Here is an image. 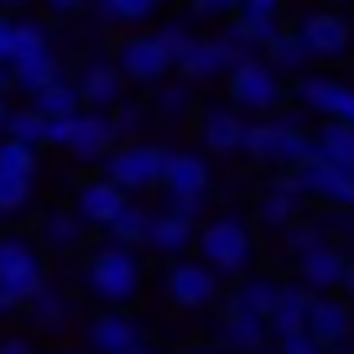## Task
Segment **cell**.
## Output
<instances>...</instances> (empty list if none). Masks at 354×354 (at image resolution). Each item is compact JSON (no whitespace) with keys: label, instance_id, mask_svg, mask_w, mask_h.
Instances as JSON below:
<instances>
[{"label":"cell","instance_id":"1","mask_svg":"<svg viewBox=\"0 0 354 354\" xmlns=\"http://www.w3.org/2000/svg\"><path fill=\"white\" fill-rule=\"evenodd\" d=\"M198 261L209 266V271H219L224 281H245L250 271H261V230H255V219L250 214H240V209H219V214H209L203 219V230H198Z\"/></svg>","mask_w":354,"mask_h":354},{"label":"cell","instance_id":"2","mask_svg":"<svg viewBox=\"0 0 354 354\" xmlns=\"http://www.w3.org/2000/svg\"><path fill=\"white\" fill-rule=\"evenodd\" d=\"M84 287L104 302V308H131L146 287V261L141 250H125V245H94L84 255Z\"/></svg>","mask_w":354,"mask_h":354},{"label":"cell","instance_id":"3","mask_svg":"<svg viewBox=\"0 0 354 354\" xmlns=\"http://www.w3.org/2000/svg\"><path fill=\"white\" fill-rule=\"evenodd\" d=\"M245 156L261 167H271V172H297V167H308L313 156V131L297 120V115H266V120H250V141H245Z\"/></svg>","mask_w":354,"mask_h":354},{"label":"cell","instance_id":"4","mask_svg":"<svg viewBox=\"0 0 354 354\" xmlns=\"http://www.w3.org/2000/svg\"><path fill=\"white\" fill-rule=\"evenodd\" d=\"M287 100H292V94H287V78L266 63V57H245V63L224 78V104H234L245 120L281 115V104H287Z\"/></svg>","mask_w":354,"mask_h":354},{"label":"cell","instance_id":"5","mask_svg":"<svg viewBox=\"0 0 354 354\" xmlns=\"http://www.w3.org/2000/svg\"><path fill=\"white\" fill-rule=\"evenodd\" d=\"M162 297L172 313H219L224 308V277L209 271L198 255H183V261H167L162 271Z\"/></svg>","mask_w":354,"mask_h":354},{"label":"cell","instance_id":"6","mask_svg":"<svg viewBox=\"0 0 354 354\" xmlns=\"http://www.w3.org/2000/svg\"><path fill=\"white\" fill-rule=\"evenodd\" d=\"M47 250L37 245V234H21V230H0V292L26 302L47 287Z\"/></svg>","mask_w":354,"mask_h":354},{"label":"cell","instance_id":"7","mask_svg":"<svg viewBox=\"0 0 354 354\" xmlns=\"http://www.w3.org/2000/svg\"><path fill=\"white\" fill-rule=\"evenodd\" d=\"M167 156H172V146L162 141H120L110 156L100 162V172L110 177V183H120L131 198H141V193H156L162 188V172H167Z\"/></svg>","mask_w":354,"mask_h":354},{"label":"cell","instance_id":"8","mask_svg":"<svg viewBox=\"0 0 354 354\" xmlns=\"http://www.w3.org/2000/svg\"><path fill=\"white\" fill-rule=\"evenodd\" d=\"M115 63H120L125 84H141V88H162L167 78H177V57L172 47L162 42V32H125L120 42H115Z\"/></svg>","mask_w":354,"mask_h":354},{"label":"cell","instance_id":"9","mask_svg":"<svg viewBox=\"0 0 354 354\" xmlns=\"http://www.w3.org/2000/svg\"><path fill=\"white\" fill-rule=\"evenodd\" d=\"M245 57H250V47H245L240 37H230V26H219V32H198V37H193V47L177 57V78H188V84L230 78Z\"/></svg>","mask_w":354,"mask_h":354},{"label":"cell","instance_id":"10","mask_svg":"<svg viewBox=\"0 0 354 354\" xmlns=\"http://www.w3.org/2000/svg\"><path fill=\"white\" fill-rule=\"evenodd\" d=\"M302 209H308V193H302L297 172H277V177H266L261 188H255V198H250V219H255V230H271V234H281L287 224L308 219Z\"/></svg>","mask_w":354,"mask_h":354},{"label":"cell","instance_id":"11","mask_svg":"<svg viewBox=\"0 0 354 354\" xmlns=\"http://www.w3.org/2000/svg\"><path fill=\"white\" fill-rule=\"evenodd\" d=\"M297 32H302V42H308L313 63H339V57L354 47V21L344 11H333V6H313V11H302Z\"/></svg>","mask_w":354,"mask_h":354},{"label":"cell","instance_id":"12","mask_svg":"<svg viewBox=\"0 0 354 354\" xmlns=\"http://www.w3.org/2000/svg\"><path fill=\"white\" fill-rule=\"evenodd\" d=\"M84 349L88 354H136V349H146V328L136 323L131 308H100L84 323Z\"/></svg>","mask_w":354,"mask_h":354},{"label":"cell","instance_id":"13","mask_svg":"<svg viewBox=\"0 0 354 354\" xmlns=\"http://www.w3.org/2000/svg\"><path fill=\"white\" fill-rule=\"evenodd\" d=\"M349 261H354V255L344 250L339 240H328V245H318L313 255L292 261V281H297V287H308L313 297H344V277H349Z\"/></svg>","mask_w":354,"mask_h":354},{"label":"cell","instance_id":"14","mask_svg":"<svg viewBox=\"0 0 354 354\" xmlns=\"http://www.w3.org/2000/svg\"><path fill=\"white\" fill-rule=\"evenodd\" d=\"M193 136L203 141V156H240L250 141V120L234 104H203L193 120Z\"/></svg>","mask_w":354,"mask_h":354},{"label":"cell","instance_id":"15","mask_svg":"<svg viewBox=\"0 0 354 354\" xmlns=\"http://www.w3.org/2000/svg\"><path fill=\"white\" fill-rule=\"evenodd\" d=\"M115 146H120V131H115L110 110H78L73 115V136H68L63 151L73 156V162H84V167H100Z\"/></svg>","mask_w":354,"mask_h":354},{"label":"cell","instance_id":"16","mask_svg":"<svg viewBox=\"0 0 354 354\" xmlns=\"http://www.w3.org/2000/svg\"><path fill=\"white\" fill-rule=\"evenodd\" d=\"M292 100H297L308 115H318V125L323 120H344L349 104H354V84H344V78H333V73H302L297 84H292Z\"/></svg>","mask_w":354,"mask_h":354},{"label":"cell","instance_id":"17","mask_svg":"<svg viewBox=\"0 0 354 354\" xmlns=\"http://www.w3.org/2000/svg\"><path fill=\"white\" fill-rule=\"evenodd\" d=\"M297 183L308 193V203H323L333 214H354V172L349 167H328L313 156L308 167H297Z\"/></svg>","mask_w":354,"mask_h":354},{"label":"cell","instance_id":"18","mask_svg":"<svg viewBox=\"0 0 354 354\" xmlns=\"http://www.w3.org/2000/svg\"><path fill=\"white\" fill-rule=\"evenodd\" d=\"M131 203V193L120 188V183H110L104 172H94V177H84V183H73V209H78V219L88 224V230H110V219Z\"/></svg>","mask_w":354,"mask_h":354},{"label":"cell","instance_id":"19","mask_svg":"<svg viewBox=\"0 0 354 354\" xmlns=\"http://www.w3.org/2000/svg\"><path fill=\"white\" fill-rule=\"evenodd\" d=\"M37 245L47 255H88V224L78 219L73 203H53V209L37 214Z\"/></svg>","mask_w":354,"mask_h":354},{"label":"cell","instance_id":"20","mask_svg":"<svg viewBox=\"0 0 354 354\" xmlns=\"http://www.w3.org/2000/svg\"><path fill=\"white\" fill-rule=\"evenodd\" d=\"M73 84H78V94H84V110H115V104L125 100V73H120V63H115V57H100V53L78 63Z\"/></svg>","mask_w":354,"mask_h":354},{"label":"cell","instance_id":"21","mask_svg":"<svg viewBox=\"0 0 354 354\" xmlns=\"http://www.w3.org/2000/svg\"><path fill=\"white\" fill-rule=\"evenodd\" d=\"M281 6H287V0H240V11L224 26H230V37H240L250 53H266V47L277 42V32L287 26L281 21Z\"/></svg>","mask_w":354,"mask_h":354},{"label":"cell","instance_id":"22","mask_svg":"<svg viewBox=\"0 0 354 354\" xmlns=\"http://www.w3.org/2000/svg\"><path fill=\"white\" fill-rule=\"evenodd\" d=\"M214 193V162L203 151H177L167 156L162 172V198H209Z\"/></svg>","mask_w":354,"mask_h":354},{"label":"cell","instance_id":"23","mask_svg":"<svg viewBox=\"0 0 354 354\" xmlns=\"http://www.w3.org/2000/svg\"><path fill=\"white\" fill-rule=\"evenodd\" d=\"M308 339L318 344L323 354H328V349H349V344H354V302L349 297H313Z\"/></svg>","mask_w":354,"mask_h":354},{"label":"cell","instance_id":"24","mask_svg":"<svg viewBox=\"0 0 354 354\" xmlns=\"http://www.w3.org/2000/svg\"><path fill=\"white\" fill-rule=\"evenodd\" d=\"M214 318H219V344L224 349H234V354L271 349V323L255 318V313H245V308H234L230 297H224V308L214 313Z\"/></svg>","mask_w":354,"mask_h":354},{"label":"cell","instance_id":"25","mask_svg":"<svg viewBox=\"0 0 354 354\" xmlns=\"http://www.w3.org/2000/svg\"><path fill=\"white\" fill-rule=\"evenodd\" d=\"M198 230H203V224L183 219V214H172V209L162 203V209H156V224H151V245H146V250L167 255V261H183V255H198Z\"/></svg>","mask_w":354,"mask_h":354},{"label":"cell","instance_id":"26","mask_svg":"<svg viewBox=\"0 0 354 354\" xmlns=\"http://www.w3.org/2000/svg\"><path fill=\"white\" fill-rule=\"evenodd\" d=\"M26 318H32L42 333H57V328H68V323L78 318V297L63 287V281H47V287L26 302Z\"/></svg>","mask_w":354,"mask_h":354},{"label":"cell","instance_id":"27","mask_svg":"<svg viewBox=\"0 0 354 354\" xmlns=\"http://www.w3.org/2000/svg\"><path fill=\"white\" fill-rule=\"evenodd\" d=\"M281 292H287V281H281V277H271V271H250L245 281H234V287H230V302L271 323V313H277Z\"/></svg>","mask_w":354,"mask_h":354},{"label":"cell","instance_id":"28","mask_svg":"<svg viewBox=\"0 0 354 354\" xmlns=\"http://www.w3.org/2000/svg\"><path fill=\"white\" fill-rule=\"evenodd\" d=\"M198 84H188V78H167L162 88L151 94V115L156 120H167V125H183V120H198Z\"/></svg>","mask_w":354,"mask_h":354},{"label":"cell","instance_id":"29","mask_svg":"<svg viewBox=\"0 0 354 354\" xmlns=\"http://www.w3.org/2000/svg\"><path fill=\"white\" fill-rule=\"evenodd\" d=\"M151 224H156V209H151V203H141V198H131V203L110 219L104 240H110V245H125V250H146V245H151Z\"/></svg>","mask_w":354,"mask_h":354},{"label":"cell","instance_id":"30","mask_svg":"<svg viewBox=\"0 0 354 354\" xmlns=\"http://www.w3.org/2000/svg\"><path fill=\"white\" fill-rule=\"evenodd\" d=\"M261 57H266L271 68H277L281 78H292V84H297V78L313 68V53H308V42H302V32H297V26H281V32H277V42L266 47Z\"/></svg>","mask_w":354,"mask_h":354},{"label":"cell","instance_id":"31","mask_svg":"<svg viewBox=\"0 0 354 354\" xmlns=\"http://www.w3.org/2000/svg\"><path fill=\"white\" fill-rule=\"evenodd\" d=\"M308 313H313V292L297 287V281H287L277 313H271V344L292 339V333H308Z\"/></svg>","mask_w":354,"mask_h":354},{"label":"cell","instance_id":"32","mask_svg":"<svg viewBox=\"0 0 354 354\" xmlns=\"http://www.w3.org/2000/svg\"><path fill=\"white\" fill-rule=\"evenodd\" d=\"M94 11L120 32H151V21L162 16V0H94Z\"/></svg>","mask_w":354,"mask_h":354},{"label":"cell","instance_id":"33","mask_svg":"<svg viewBox=\"0 0 354 354\" xmlns=\"http://www.w3.org/2000/svg\"><path fill=\"white\" fill-rule=\"evenodd\" d=\"M313 151H318V162H328V167H349V172H354V125H344V120H323L318 131H313Z\"/></svg>","mask_w":354,"mask_h":354},{"label":"cell","instance_id":"34","mask_svg":"<svg viewBox=\"0 0 354 354\" xmlns=\"http://www.w3.org/2000/svg\"><path fill=\"white\" fill-rule=\"evenodd\" d=\"M26 104H32V110L42 115V120H68V115H78V110H84V94H78L73 73H68V78H57V84H47L42 94H32Z\"/></svg>","mask_w":354,"mask_h":354},{"label":"cell","instance_id":"35","mask_svg":"<svg viewBox=\"0 0 354 354\" xmlns=\"http://www.w3.org/2000/svg\"><path fill=\"white\" fill-rule=\"evenodd\" d=\"M333 234H328V219H297V224H287V230L277 234V250L287 255V261H302V255H313L318 245H328Z\"/></svg>","mask_w":354,"mask_h":354},{"label":"cell","instance_id":"36","mask_svg":"<svg viewBox=\"0 0 354 354\" xmlns=\"http://www.w3.org/2000/svg\"><path fill=\"white\" fill-rule=\"evenodd\" d=\"M53 53V32H47L42 21H32V16H16V47H11V68H26L37 63V57Z\"/></svg>","mask_w":354,"mask_h":354},{"label":"cell","instance_id":"37","mask_svg":"<svg viewBox=\"0 0 354 354\" xmlns=\"http://www.w3.org/2000/svg\"><path fill=\"white\" fill-rule=\"evenodd\" d=\"M11 78H16V94H42L47 84H57V78H68V68H63V57L57 53H47V57H37V63H26V68H11Z\"/></svg>","mask_w":354,"mask_h":354},{"label":"cell","instance_id":"38","mask_svg":"<svg viewBox=\"0 0 354 354\" xmlns=\"http://www.w3.org/2000/svg\"><path fill=\"white\" fill-rule=\"evenodd\" d=\"M0 172H11V177H32L37 183V172H42V151L37 146H26V141H0Z\"/></svg>","mask_w":354,"mask_h":354},{"label":"cell","instance_id":"39","mask_svg":"<svg viewBox=\"0 0 354 354\" xmlns=\"http://www.w3.org/2000/svg\"><path fill=\"white\" fill-rule=\"evenodd\" d=\"M37 198V183L32 177H11L0 172V219H16V214H26Z\"/></svg>","mask_w":354,"mask_h":354},{"label":"cell","instance_id":"40","mask_svg":"<svg viewBox=\"0 0 354 354\" xmlns=\"http://www.w3.org/2000/svg\"><path fill=\"white\" fill-rule=\"evenodd\" d=\"M6 136H11V141H26V146H37V151H42L47 120L32 110V104H16V110H11V125H6Z\"/></svg>","mask_w":354,"mask_h":354},{"label":"cell","instance_id":"41","mask_svg":"<svg viewBox=\"0 0 354 354\" xmlns=\"http://www.w3.org/2000/svg\"><path fill=\"white\" fill-rule=\"evenodd\" d=\"M110 120H115V131H120V141H136V131H141V120H146V100H131V94H125L110 110Z\"/></svg>","mask_w":354,"mask_h":354},{"label":"cell","instance_id":"42","mask_svg":"<svg viewBox=\"0 0 354 354\" xmlns=\"http://www.w3.org/2000/svg\"><path fill=\"white\" fill-rule=\"evenodd\" d=\"M234 11H240V0H188L193 21H198V16H203V21H230Z\"/></svg>","mask_w":354,"mask_h":354},{"label":"cell","instance_id":"43","mask_svg":"<svg viewBox=\"0 0 354 354\" xmlns=\"http://www.w3.org/2000/svg\"><path fill=\"white\" fill-rule=\"evenodd\" d=\"M172 214H183V219H193V224H203L209 219V198H162Z\"/></svg>","mask_w":354,"mask_h":354},{"label":"cell","instance_id":"44","mask_svg":"<svg viewBox=\"0 0 354 354\" xmlns=\"http://www.w3.org/2000/svg\"><path fill=\"white\" fill-rule=\"evenodd\" d=\"M68 136H73V115L68 120H47V136H42V151H63Z\"/></svg>","mask_w":354,"mask_h":354},{"label":"cell","instance_id":"45","mask_svg":"<svg viewBox=\"0 0 354 354\" xmlns=\"http://www.w3.org/2000/svg\"><path fill=\"white\" fill-rule=\"evenodd\" d=\"M11 47H16V16L0 11V68H11Z\"/></svg>","mask_w":354,"mask_h":354},{"label":"cell","instance_id":"46","mask_svg":"<svg viewBox=\"0 0 354 354\" xmlns=\"http://www.w3.org/2000/svg\"><path fill=\"white\" fill-rule=\"evenodd\" d=\"M271 349H277V354H323V349H318V344H313V339H308V333H292V339H281V344H271Z\"/></svg>","mask_w":354,"mask_h":354},{"label":"cell","instance_id":"47","mask_svg":"<svg viewBox=\"0 0 354 354\" xmlns=\"http://www.w3.org/2000/svg\"><path fill=\"white\" fill-rule=\"evenodd\" d=\"M0 354H37V339L32 333H6V339H0Z\"/></svg>","mask_w":354,"mask_h":354},{"label":"cell","instance_id":"48","mask_svg":"<svg viewBox=\"0 0 354 354\" xmlns=\"http://www.w3.org/2000/svg\"><path fill=\"white\" fill-rule=\"evenodd\" d=\"M42 6H47V11H57V16H73L78 6H88V0H42Z\"/></svg>","mask_w":354,"mask_h":354},{"label":"cell","instance_id":"49","mask_svg":"<svg viewBox=\"0 0 354 354\" xmlns=\"http://www.w3.org/2000/svg\"><path fill=\"white\" fill-rule=\"evenodd\" d=\"M177 354H230L224 344H188V349H177Z\"/></svg>","mask_w":354,"mask_h":354},{"label":"cell","instance_id":"50","mask_svg":"<svg viewBox=\"0 0 354 354\" xmlns=\"http://www.w3.org/2000/svg\"><path fill=\"white\" fill-rule=\"evenodd\" d=\"M11 110H16V104L6 100V94H0V141H6V125H11Z\"/></svg>","mask_w":354,"mask_h":354},{"label":"cell","instance_id":"51","mask_svg":"<svg viewBox=\"0 0 354 354\" xmlns=\"http://www.w3.org/2000/svg\"><path fill=\"white\" fill-rule=\"evenodd\" d=\"M21 6H32V0H0V11H6V16H16Z\"/></svg>","mask_w":354,"mask_h":354},{"label":"cell","instance_id":"52","mask_svg":"<svg viewBox=\"0 0 354 354\" xmlns=\"http://www.w3.org/2000/svg\"><path fill=\"white\" fill-rule=\"evenodd\" d=\"M344 297L354 302V261H349V277H344Z\"/></svg>","mask_w":354,"mask_h":354},{"label":"cell","instance_id":"53","mask_svg":"<svg viewBox=\"0 0 354 354\" xmlns=\"http://www.w3.org/2000/svg\"><path fill=\"white\" fill-rule=\"evenodd\" d=\"M42 354H88V349H73V344H63V349H42Z\"/></svg>","mask_w":354,"mask_h":354},{"label":"cell","instance_id":"54","mask_svg":"<svg viewBox=\"0 0 354 354\" xmlns=\"http://www.w3.org/2000/svg\"><path fill=\"white\" fill-rule=\"evenodd\" d=\"M136 354H167V349H151V344H146V349H136Z\"/></svg>","mask_w":354,"mask_h":354},{"label":"cell","instance_id":"55","mask_svg":"<svg viewBox=\"0 0 354 354\" xmlns=\"http://www.w3.org/2000/svg\"><path fill=\"white\" fill-rule=\"evenodd\" d=\"M344 125H354V104H349V115H344Z\"/></svg>","mask_w":354,"mask_h":354},{"label":"cell","instance_id":"56","mask_svg":"<svg viewBox=\"0 0 354 354\" xmlns=\"http://www.w3.org/2000/svg\"><path fill=\"white\" fill-rule=\"evenodd\" d=\"M328 6H354V0H328Z\"/></svg>","mask_w":354,"mask_h":354},{"label":"cell","instance_id":"57","mask_svg":"<svg viewBox=\"0 0 354 354\" xmlns=\"http://www.w3.org/2000/svg\"><path fill=\"white\" fill-rule=\"evenodd\" d=\"M328 354H354V349H328Z\"/></svg>","mask_w":354,"mask_h":354},{"label":"cell","instance_id":"58","mask_svg":"<svg viewBox=\"0 0 354 354\" xmlns=\"http://www.w3.org/2000/svg\"><path fill=\"white\" fill-rule=\"evenodd\" d=\"M255 354H277V349H255Z\"/></svg>","mask_w":354,"mask_h":354},{"label":"cell","instance_id":"59","mask_svg":"<svg viewBox=\"0 0 354 354\" xmlns=\"http://www.w3.org/2000/svg\"><path fill=\"white\" fill-rule=\"evenodd\" d=\"M0 339H6V328H0Z\"/></svg>","mask_w":354,"mask_h":354},{"label":"cell","instance_id":"60","mask_svg":"<svg viewBox=\"0 0 354 354\" xmlns=\"http://www.w3.org/2000/svg\"><path fill=\"white\" fill-rule=\"evenodd\" d=\"M349 349H354V344H349Z\"/></svg>","mask_w":354,"mask_h":354}]
</instances>
